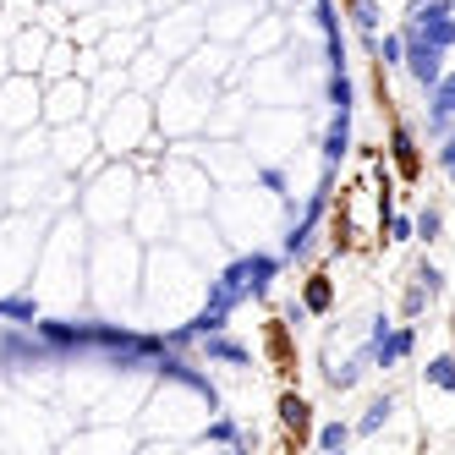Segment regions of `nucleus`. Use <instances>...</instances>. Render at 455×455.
Wrapping results in <instances>:
<instances>
[]
</instances>
